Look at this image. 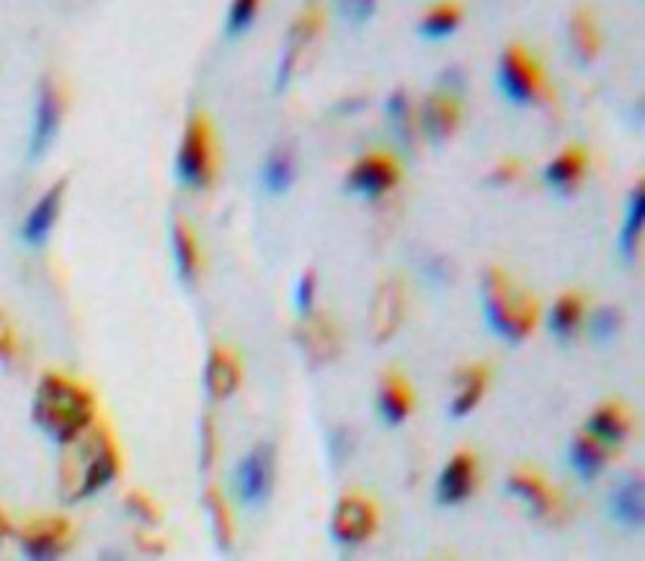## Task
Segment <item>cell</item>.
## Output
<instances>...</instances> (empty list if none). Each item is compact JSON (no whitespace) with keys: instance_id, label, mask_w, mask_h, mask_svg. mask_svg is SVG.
Masks as SVG:
<instances>
[{"instance_id":"9","label":"cell","mask_w":645,"mask_h":561,"mask_svg":"<svg viewBox=\"0 0 645 561\" xmlns=\"http://www.w3.org/2000/svg\"><path fill=\"white\" fill-rule=\"evenodd\" d=\"M406 318V284L400 276H390L379 284L370 309V335L377 345L390 341Z\"/></svg>"},{"instance_id":"25","label":"cell","mask_w":645,"mask_h":561,"mask_svg":"<svg viewBox=\"0 0 645 561\" xmlns=\"http://www.w3.org/2000/svg\"><path fill=\"white\" fill-rule=\"evenodd\" d=\"M297 178V160L292 155V150L286 147H274L267 155L261 168V186L263 191L271 193V196H282L292 189Z\"/></svg>"},{"instance_id":"3","label":"cell","mask_w":645,"mask_h":561,"mask_svg":"<svg viewBox=\"0 0 645 561\" xmlns=\"http://www.w3.org/2000/svg\"><path fill=\"white\" fill-rule=\"evenodd\" d=\"M85 438H75L78 443L68 462L62 466L64 492L68 500H83L96 494L98 489L109 487L119 472V449L114 443L109 428L98 426L85 430Z\"/></svg>"},{"instance_id":"31","label":"cell","mask_w":645,"mask_h":561,"mask_svg":"<svg viewBox=\"0 0 645 561\" xmlns=\"http://www.w3.org/2000/svg\"><path fill=\"white\" fill-rule=\"evenodd\" d=\"M387 111V121H390L392 134L403 142V147H411L413 142V109H411V98L403 88L392 91L390 98L385 104Z\"/></svg>"},{"instance_id":"19","label":"cell","mask_w":645,"mask_h":561,"mask_svg":"<svg viewBox=\"0 0 645 561\" xmlns=\"http://www.w3.org/2000/svg\"><path fill=\"white\" fill-rule=\"evenodd\" d=\"M171 244H174L176 273L186 286H194L202 273V253H199L197 235L184 217H174L171 222Z\"/></svg>"},{"instance_id":"24","label":"cell","mask_w":645,"mask_h":561,"mask_svg":"<svg viewBox=\"0 0 645 561\" xmlns=\"http://www.w3.org/2000/svg\"><path fill=\"white\" fill-rule=\"evenodd\" d=\"M568 456H571L573 472H576L584 481H591L601 469H605L612 453H609L607 443H601L597 435H591L589 430H584V433L573 438Z\"/></svg>"},{"instance_id":"18","label":"cell","mask_w":645,"mask_h":561,"mask_svg":"<svg viewBox=\"0 0 645 561\" xmlns=\"http://www.w3.org/2000/svg\"><path fill=\"white\" fill-rule=\"evenodd\" d=\"M586 170H589V155H586V150L578 145H571L544 165L542 178L555 193H561V196H571V193L584 183Z\"/></svg>"},{"instance_id":"13","label":"cell","mask_w":645,"mask_h":561,"mask_svg":"<svg viewBox=\"0 0 645 561\" xmlns=\"http://www.w3.org/2000/svg\"><path fill=\"white\" fill-rule=\"evenodd\" d=\"M297 343L313 366L333 361L341 350V335L339 330H336L333 320H328L326 314H318L315 309L310 314H305L303 322H300Z\"/></svg>"},{"instance_id":"12","label":"cell","mask_w":645,"mask_h":561,"mask_svg":"<svg viewBox=\"0 0 645 561\" xmlns=\"http://www.w3.org/2000/svg\"><path fill=\"white\" fill-rule=\"evenodd\" d=\"M271 477H274V456L269 445H256L254 451L243 458L238 472H235V487L243 505L261 508L271 492Z\"/></svg>"},{"instance_id":"11","label":"cell","mask_w":645,"mask_h":561,"mask_svg":"<svg viewBox=\"0 0 645 561\" xmlns=\"http://www.w3.org/2000/svg\"><path fill=\"white\" fill-rule=\"evenodd\" d=\"M62 124V96L60 88L52 81H45L39 85L37 106H34L32 119V136H28V157L39 160L52 147V142L60 134Z\"/></svg>"},{"instance_id":"26","label":"cell","mask_w":645,"mask_h":561,"mask_svg":"<svg viewBox=\"0 0 645 561\" xmlns=\"http://www.w3.org/2000/svg\"><path fill=\"white\" fill-rule=\"evenodd\" d=\"M462 24V5L457 0H439L419 21V34L426 41H442L452 37Z\"/></svg>"},{"instance_id":"17","label":"cell","mask_w":645,"mask_h":561,"mask_svg":"<svg viewBox=\"0 0 645 561\" xmlns=\"http://www.w3.org/2000/svg\"><path fill=\"white\" fill-rule=\"evenodd\" d=\"M508 494L525 500L535 517H553L561 513V494L535 472H514L506 479Z\"/></svg>"},{"instance_id":"16","label":"cell","mask_w":645,"mask_h":561,"mask_svg":"<svg viewBox=\"0 0 645 561\" xmlns=\"http://www.w3.org/2000/svg\"><path fill=\"white\" fill-rule=\"evenodd\" d=\"M476 458L470 453L462 451L455 458H449V464L439 474V481H436V502L444 508H452L468 500L472 487H476Z\"/></svg>"},{"instance_id":"7","label":"cell","mask_w":645,"mask_h":561,"mask_svg":"<svg viewBox=\"0 0 645 561\" xmlns=\"http://www.w3.org/2000/svg\"><path fill=\"white\" fill-rule=\"evenodd\" d=\"M403 178L398 160L387 153H367L351 165L347 172V191L367 201H379L387 196Z\"/></svg>"},{"instance_id":"32","label":"cell","mask_w":645,"mask_h":561,"mask_svg":"<svg viewBox=\"0 0 645 561\" xmlns=\"http://www.w3.org/2000/svg\"><path fill=\"white\" fill-rule=\"evenodd\" d=\"M204 505H207V513H210L214 536H218L222 549H227L233 541V521H231V513H227L225 500L220 498L218 489H210V492H207Z\"/></svg>"},{"instance_id":"22","label":"cell","mask_w":645,"mask_h":561,"mask_svg":"<svg viewBox=\"0 0 645 561\" xmlns=\"http://www.w3.org/2000/svg\"><path fill=\"white\" fill-rule=\"evenodd\" d=\"M204 384L212 399H227L241 384V363L233 350L214 348L207 361Z\"/></svg>"},{"instance_id":"33","label":"cell","mask_w":645,"mask_h":561,"mask_svg":"<svg viewBox=\"0 0 645 561\" xmlns=\"http://www.w3.org/2000/svg\"><path fill=\"white\" fill-rule=\"evenodd\" d=\"M258 9H261V0H233L231 11H227V21H225L227 37L231 39L243 37V34L254 26Z\"/></svg>"},{"instance_id":"34","label":"cell","mask_w":645,"mask_h":561,"mask_svg":"<svg viewBox=\"0 0 645 561\" xmlns=\"http://www.w3.org/2000/svg\"><path fill=\"white\" fill-rule=\"evenodd\" d=\"M336 9L347 24L364 26L377 13V0H336Z\"/></svg>"},{"instance_id":"20","label":"cell","mask_w":645,"mask_h":561,"mask_svg":"<svg viewBox=\"0 0 645 561\" xmlns=\"http://www.w3.org/2000/svg\"><path fill=\"white\" fill-rule=\"evenodd\" d=\"M568 45L573 60H576V64H584V68H589L601 52V32L597 16H594V11L586 9V5L573 11L568 24Z\"/></svg>"},{"instance_id":"27","label":"cell","mask_w":645,"mask_h":561,"mask_svg":"<svg viewBox=\"0 0 645 561\" xmlns=\"http://www.w3.org/2000/svg\"><path fill=\"white\" fill-rule=\"evenodd\" d=\"M586 430L612 449V445H618L628 438L630 415L625 413V407L618 405V402H607V405H601L597 413L589 417Z\"/></svg>"},{"instance_id":"30","label":"cell","mask_w":645,"mask_h":561,"mask_svg":"<svg viewBox=\"0 0 645 561\" xmlns=\"http://www.w3.org/2000/svg\"><path fill=\"white\" fill-rule=\"evenodd\" d=\"M580 318H584V299L578 294H563L553 305V309H550V333L558 341H571L580 325Z\"/></svg>"},{"instance_id":"29","label":"cell","mask_w":645,"mask_h":561,"mask_svg":"<svg viewBox=\"0 0 645 561\" xmlns=\"http://www.w3.org/2000/svg\"><path fill=\"white\" fill-rule=\"evenodd\" d=\"M485 386H489V369L485 366H470L460 373V392L452 399L449 413L452 417H465L478 407V402L483 399Z\"/></svg>"},{"instance_id":"28","label":"cell","mask_w":645,"mask_h":561,"mask_svg":"<svg viewBox=\"0 0 645 561\" xmlns=\"http://www.w3.org/2000/svg\"><path fill=\"white\" fill-rule=\"evenodd\" d=\"M643 225H645V189H643V183H637L635 191L630 193L625 222H622L620 235H618L620 253L625 255L628 261H633L635 253H637V242H641Z\"/></svg>"},{"instance_id":"39","label":"cell","mask_w":645,"mask_h":561,"mask_svg":"<svg viewBox=\"0 0 645 561\" xmlns=\"http://www.w3.org/2000/svg\"><path fill=\"white\" fill-rule=\"evenodd\" d=\"M214 456H218V438H214L212 420H204V428H202V466H212Z\"/></svg>"},{"instance_id":"15","label":"cell","mask_w":645,"mask_h":561,"mask_svg":"<svg viewBox=\"0 0 645 561\" xmlns=\"http://www.w3.org/2000/svg\"><path fill=\"white\" fill-rule=\"evenodd\" d=\"M64 189H68L64 181L52 183L49 191H45L37 199L32 212L26 214L24 227H21V240H24L28 248H42V244L49 240V235H52V229L57 225V217H60Z\"/></svg>"},{"instance_id":"1","label":"cell","mask_w":645,"mask_h":561,"mask_svg":"<svg viewBox=\"0 0 645 561\" xmlns=\"http://www.w3.org/2000/svg\"><path fill=\"white\" fill-rule=\"evenodd\" d=\"M93 413H96V402L78 381L57 377V373L42 379L37 399H34V422L52 441L62 445L73 443L91 428Z\"/></svg>"},{"instance_id":"23","label":"cell","mask_w":645,"mask_h":561,"mask_svg":"<svg viewBox=\"0 0 645 561\" xmlns=\"http://www.w3.org/2000/svg\"><path fill=\"white\" fill-rule=\"evenodd\" d=\"M643 479L641 477H628L622 479L618 487L609 494V513H612L614 521L625 528H637L643 525L645 515V500H643Z\"/></svg>"},{"instance_id":"40","label":"cell","mask_w":645,"mask_h":561,"mask_svg":"<svg viewBox=\"0 0 645 561\" xmlns=\"http://www.w3.org/2000/svg\"><path fill=\"white\" fill-rule=\"evenodd\" d=\"M13 350V333L5 318H0V356H9Z\"/></svg>"},{"instance_id":"8","label":"cell","mask_w":645,"mask_h":561,"mask_svg":"<svg viewBox=\"0 0 645 561\" xmlns=\"http://www.w3.org/2000/svg\"><path fill=\"white\" fill-rule=\"evenodd\" d=\"M377 530V508L362 494H347L336 502L331 517L333 541L343 546L364 544Z\"/></svg>"},{"instance_id":"4","label":"cell","mask_w":645,"mask_h":561,"mask_svg":"<svg viewBox=\"0 0 645 561\" xmlns=\"http://www.w3.org/2000/svg\"><path fill=\"white\" fill-rule=\"evenodd\" d=\"M218 176V147L210 119L202 111H194L186 121L181 145L176 153V178L184 189L204 191Z\"/></svg>"},{"instance_id":"10","label":"cell","mask_w":645,"mask_h":561,"mask_svg":"<svg viewBox=\"0 0 645 561\" xmlns=\"http://www.w3.org/2000/svg\"><path fill=\"white\" fill-rule=\"evenodd\" d=\"M322 28V13L315 5H307V9L295 19V24L290 26V34H286V45L282 52V60L277 64V91H284L286 85L295 77L300 62L307 52V47L318 39Z\"/></svg>"},{"instance_id":"37","label":"cell","mask_w":645,"mask_h":561,"mask_svg":"<svg viewBox=\"0 0 645 561\" xmlns=\"http://www.w3.org/2000/svg\"><path fill=\"white\" fill-rule=\"evenodd\" d=\"M519 176H521V163L514 160V157H508V160L499 163L496 168L491 170L489 186H512Z\"/></svg>"},{"instance_id":"21","label":"cell","mask_w":645,"mask_h":561,"mask_svg":"<svg viewBox=\"0 0 645 561\" xmlns=\"http://www.w3.org/2000/svg\"><path fill=\"white\" fill-rule=\"evenodd\" d=\"M377 407L385 426L392 428L408 420V415H411L413 409V392L400 373H387V377L379 381Z\"/></svg>"},{"instance_id":"35","label":"cell","mask_w":645,"mask_h":561,"mask_svg":"<svg viewBox=\"0 0 645 561\" xmlns=\"http://www.w3.org/2000/svg\"><path fill=\"white\" fill-rule=\"evenodd\" d=\"M620 325H622V318H620L618 309L605 307V309H599L597 314H594L591 335L597 337L599 343H609L614 335L620 333Z\"/></svg>"},{"instance_id":"36","label":"cell","mask_w":645,"mask_h":561,"mask_svg":"<svg viewBox=\"0 0 645 561\" xmlns=\"http://www.w3.org/2000/svg\"><path fill=\"white\" fill-rule=\"evenodd\" d=\"M315 294H318V273L313 268L305 271L303 276H300L297 286H295V307L297 312L303 314H310L313 307H315Z\"/></svg>"},{"instance_id":"6","label":"cell","mask_w":645,"mask_h":561,"mask_svg":"<svg viewBox=\"0 0 645 561\" xmlns=\"http://www.w3.org/2000/svg\"><path fill=\"white\" fill-rule=\"evenodd\" d=\"M462 73L457 68L444 70L439 88L426 98L421 109V129L434 145H444L462 121Z\"/></svg>"},{"instance_id":"14","label":"cell","mask_w":645,"mask_h":561,"mask_svg":"<svg viewBox=\"0 0 645 561\" xmlns=\"http://www.w3.org/2000/svg\"><path fill=\"white\" fill-rule=\"evenodd\" d=\"M70 544V523L64 517L49 515L28 523L21 534V546L28 559H57V553L68 549Z\"/></svg>"},{"instance_id":"2","label":"cell","mask_w":645,"mask_h":561,"mask_svg":"<svg viewBox=\"0 0 645 561\" xmlns=\"http://www.w3.org/2000/svg\"><path fill=\"white\" fill-rule=\"evenodd\" d=\"M483 312L493 333L516 345L535 330L540 305L504 268H489L483 276Z\"/></svg>"},{"instance_id":"41","label":"cell","mask_w":645,"mask_h":561,"mask_svg":"<svg viewBox=\"0 0 645 561\" xmlns=\"http://www.w3.org/2000/svg\"><path fill=\"white\" fill-rule=\"evenodd\" d=\"M11 530V525H9V517H5L3 513H0V536H5Z\"/></svg>"},{"instance_id":"38","label":"cell","mask_w":645,"mask_h":561,"mask_svg":"<svg viewBox=\"0 0 645 561\" xmlns=\"http://www.w3.org/2000/svg\"><path fill=\"white\" fill-rule=\"evenodd\" d=\"M127 508L132 510V513L138 517H142V521L157 523V505L148 498V494L132 492V494H129V500H127Z\"/></svg>"},{"instance_id":"5","label":"cell","mask_w":645,"mask_h":561,"mask_svg":"<svg viewBox=\"0 0 645 561\" xmlns=\"http://www.w3.org/2000/svg\"><path fill=\"white\" fill-rule=\"evenodd\" d=\"M496 83L504 98L514 106H535L550 96L542 64L521 45H512L501 52Z\"/></svg>"}]
</instances>
